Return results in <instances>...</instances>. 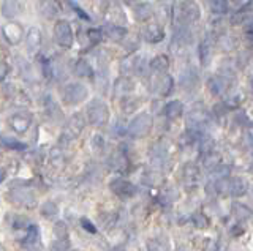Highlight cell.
<instances>
[{
  "label": "cell",
  "mask_w": 253,
  "mask_h": 251,
  "mask_svg": "<svg viewBox=\"0 0 253 251\" xmlns=\"http://www.w3.org/2000/svg\"><path fill=\"white\" fill-rule=\"evenodd\" d=\"M85 115H87L89 123L97 128L105 127V125H108V122H109V109L105 101H101L98 98L92 100L90 103L87 105Z\"/></svg>",
  "instance_id": "obj_1"
},
{
  "label": "cell",
  "mask_w": 253,
  "mask_h": 251,
  "mask_svg": "<svg viewBox=\"0 0 253 251\" xmlns=\"http://www.w3.org/2000/svg\"><path fill=\"white\" fill-rule=\"evenodd\" d=\"M87 97H89V90H87V87L81 82H70L63 87V92H62V101L70 106L84 103Z\"/></svg>",
  "instance_id": "obj_2"
},
{
  "label": "cell",
  "mask_w": 253,
  "mask_h": 251,
  "mask_svg": "<svg viewBox=\"0 0 253 251\" xmlns=\"http://www.w3.org/2000/svg\"><path fill=\"white\" fill-rule=\"evenodd\" d=\"M84 127H85V119L81 112H76L70 117L67 120L65 127H63V131H62V136L60 139L65 141V144L71 143V141L78 139L81 136V133L84 131Z\"/></svg>",
  "instance_id": "obj_3"
},
{
  "label": "cell",
  "mask_w": 253,
  "mask_h": 251,
  "mask_svg": "<svg viewBox=\"0 0 253 251\" xmlns=\"http://www.w3.org/2000/svg\"><path fill=\"white\" fill-rule=\"evenodd\" d=\"M54 40L57 43L60 48H71L75 43V35H73V30H71L70 22L65 19H60L55 22L54 26Z\"/></svg>",
  "instance_id": "obj_4"
},
{
  "label": "cell",
  "mask_w": 253,
  "mask_h": 251,
  "mask_svg": "<svg viewBox=\"0 0 253 251\" xmlns=\"http://www.w3.org/2000/svg\"><path fill=\"white\" fill-rule=\"evenodd\" d=\"M8 199H10L14 206L32 207L37 202V196L34 191L29 190V188L19 186V188H13V190L8 193Z\"/></svg>",
  "instance_id": "obj_5"
},
{
  "label": "cell",
  "mask_w": 253,
  "mask_h": 251,
  "mask_svg": "<svg viewBox=\"0 0 253 251\" xmlns=\"http://www.w3.org/2000/svg\"><path fill=\"white\" fill-rule=\"evenodd\" d=\"M152 127V119L149 114H141L130 122L128 125V135L131 138H144L147 133L150 131Z\"/></svg>",
  "instance_id": "obj_6"
},
{
  "label": "cell",
  "mask_w": 253,
  "mask_h": 251,
  "mask_svg": "<svg viewBox=\"0 0 253 251\" xmlns=\"http://www.w3.org/2000/svg\"><path fill=\"white\" fill-rule=\"evenodd\" d=\"M109 190L113 191L116 196H119L121 199H128V198H131V196L136 194V186H134L131 182H128V180H124V179L111 180Z\"/></svg>",
  "instance_id": "obj_7"
},
{
  "label": "cell",
  "mask_w": 253,
  "mask_h": 251,
  "mask_svg": "<svg viewBox=\"0 0 253 251\" xmlns=\"http://www.w3.org/2000/svg\"><path fill=\"white\" fill-rule=\"evenodd\" d=\"M30 125H32V114L26 112V111L16 112L14 115H11V119H10V127L14 133H18V135L27 133Z\"/></svg>",
  "instance_id": "obj_8"
},
{
  "label": "cell",
  "mask_w": 253,
  "mask_h": 251,
  "mask_svg": "<svg viewBox=\"0 0 253 251\" xmlns=\"http://www.w3.org/2000/svg\"><path fill=\"white\" fill-rule=\"evenodd\" d=\"M2 34H3V38L6 40V43L16 46V44L21 43L22 35H24V30H22L21 24H18V22H10V24H6L3 27Z\"/></svg>",
  "instance_id": "obj_9"
},
{
  "label": "cell",
  "mask_w": 253,
  "mask_h": 251,
  "mask_svg": "<svg viewBox=\"0 0 253 251\" xmlns=\"http://www.w3.org/2000/svg\"><path fill=\"white\" fill-rule=\"evenodd\" d=\"M44 114H46L47 119L54 123H57L63 119V112H62L59 103L51 95H47L44 98Z\"/></svg>",
  "instance_id": "obj_10"
},
{
  "label": "cell",
  "mask_w": 253,
  "mask_h": 251,
  "mask_svg": "<svg viewBox=\"0 0 253 251\" xmlns=\"http://www.w3.org/2000/svg\"><path fill=\"white\" fill-rule=\"evenodd\" d=\"M38 10H40V13L43 14V18L52 19L55 16H59L62 8H60L57 0H40Z\"/></svg>",
  "instance_id": "obj_11"
},
{
  "label": "cell",
  "mask_w": 253,
  "mask_h": 251,
  "mask_svg": "<svg viewBox=\"0 0 253 251\" xmlns=\"http://www.w3.org/2000/svg\"><path fill=\"white\" fill-rule=\"evenodd\" d=\"M22 11V5L19 0H3L0 5V13L6 19H14L16 16H19Z\"/></svg>",
  "instance_id": "obj_12"
},
{
  "label": "cell",
  "mask_w": 253,
  "mask_h": 251,
  "mask_svg": "<svg viewBox=\"0 0 253 251\" xmlns=\"http://www.w3.org/2000/svg\"><path fill=\"white\" fill-rule=\"evenodd\" d=\"M26 46L27 51L32 54H37L42 48V32H40L38 27H30L27 36H26Z\"/></svg>",
  "instance_id": "obj_13"
},
{
  "label": "cell",
  "mask_w": 253,
  "mask_h": 251,
  "mask_svg": "<svg viewBox=\"0 0 253 251\" xmlns=\"http://www.w3.org/2000/svg\"><path fill=\"white\" fill-rule=\"evenodd\" d=\"M40 242V231L38 226L35 224H29V227L26 229V237L21 240V245L24 248H34L37 243Z\"/></svg>",
  "instance_id": "obj_14"
},
{
  "label": "cell",
  "mask_w": 253,
  "mask_h": 251,
  "mask_svg": "<svg viewBox=\"0 0 253 251\" xmlns=\"http://www.w3.org/2000/svg\"><path fill=\"white\" fill-rule=\"evenodd\" d=\"M73 72L78 77H93V70L92 65L85 59H78L75 62Z\"/></svg>",
  "instance_id": "obj_15"
},
{
  "label": "cell",
  "mask_w": 253,
  "mask_h": 251,
  "mask_svg": "<svg viewBox=\"0 0 253 251\" xmlns=\"http://www.w3.org/2000/svg\"><path fill=\"white\" fill-rule=\"evenodd\" d=\"M142 36H144L146 41L149 43H158L163 38V30L157 26H147L142 30Z\"/></svg>",
  "instance_id": "obj_16"
},
{
  "label": "cell",
  "mask_w": 253,
  "mask_h": 251,
  "mask_svg": "<svg viewBox=\"0 0 253 251\" xmlns=\"http://www.w3.org/2000/svg\"><path fill=\"white\" fill-rule=\"evenodd\" d=\"M108 164H109V168L111 169H114V171H122L126 168V158H125V155L122 152H114L113 155L108 158Z\"/></svg>",
  "instance_id": "obj_17"
},
{
  "label": "cell",
  "mask_w": 253,
  "mask_h": 251,
  "mask_svg": "<svg viewBox=\"0 0 253 251\" xmlns=\"http://www.w3.org/2000/svg\"><path fill=\"white\" fill-rule=\"evenodd\" d=\"M105 34L108 35L109 40H113V41H121L125 38L126 35V30L121 26H116V24H109L105 27Z\"/></svg>",
  "instance_id": "obj_18"
},
{
  "label": "cell",
  "mask_w": 253,
  "mask_h": 251,
  "mask_svg": "<svg viewBox=\"0 0 253 251\" xmlns=\"http://www.w3.org/2000/svg\"><path fill=\"white\" fill-rule=\"evenodd\" d=\"M49 161L54 168H62V166H65V155H63L62 152V148L59 147H52L51 148V152H49Z\"/></svg>",
  "instance_id": "obj_19"
},
{
  "label": "cell",
  "mask_w": 253,
  "mask_h": 251,
  "mask_svg": "<svg viewBox=\"0 0 253 251\" xmlns=\"http://www.w3.org/2000/svg\"><path fill=\"white\" fill-rule=\"evenodd\" d=\"M131 89H133V82L128 79V77H119V79L114 82V93H117V95L130 92Z\"/></svg>",
  "instance_id": "obj_20"
},
{
  "label": "cell",
  "mask_w": 253,
  "mask_h": 251,
  "mask_svg": "<svg viewBox=\"0 0 253 251\" xmlns=\"http://www.w3.org/2000/svg\"><path fill=\"white\" fill-rule=\"evenodd\" d=\"M0 143H2L6 148H11V150H24L27 145L21 143V141L14 139V138H8V136H0Z\"/></svg>",
  "instance_id": "obj_21"
},
{
  "label": "cell",
  "mask_w": 253,
  "mask_h": 251,
  "mask_svg": "<svg viewBox=\"0 0 253 251\" xmlns=\"http://www.w3.org/2000/svg\"><path fill=\"white\" fill-rule=\"evenodd\" d=\"M40 212H42V215L44 218H52V216L57 215L59 209L52 201H46V202H43V206L40 207Z\"/></svg>",
  "instance_id": "obj_22"
},
{
  "label": "cell",
  "mask_w": 253,
  "mask_h": 251,
  "mask_svg": "<svg viewBox=\"0 0 253 251\" xmlns=\"http://www.w3.org/2000/svg\"><path fill=\"white\" fill-rule=\"evenodd\" d=\"M150 13H152V8H150V5L147 3H141L138 5L136 8H134V18H136L138 21H146Z\"/></svg>",
  "instance_id": "obj_23"
},
{
  "label": "cell",
  "mask_w": 253,
  "mask_h": 251,
  "mask_svg": "<svg viewBox=\"0 0 253 251\" xmlns=\"http://www.w3.org/2000/svg\"><path fill=\"white\" fill-rule=\"evenodd\" d=\"M54 237L55 239H68V226L63 221H57L54 224Z\"/></svg>",
  "instance_id": "obj_24"
},
{
  "label": "cell",
  "mask_w": 253,
  "mask_h": 251,
  "mask_svg": "<svg viewBox=\"0 0 253 251\" xmlns=\"http://www.w3.org/2000/svg\"><path fill=\"white\" fill-rule=\"evenodd\" d=\"M29 219L27 218H24V216H21V215H14V218H13V223H11V226H13V229L14 231H26L27 227H29Z\"/></svg>",
  "instance_id": "obj_25"
},
{
  "label": "cell",
  "mask_w": 253,
  "mask_h": 251,
  "mask_svg": "<svg viewBox=\"0 0 253 251\" xmlns=\"http://www.w3.org/2000/svg\"><path fill=\"white\" fill-rule=\"evenodd\" d=\"M150 67H152L154 70H157V72H165V70L168 68V59H166L165 56H158L150 62Z\"/></svg>",
  "instance_id": "obj_26"
},
{
  "label": "cell",
  "mask_w": 253,
  "mask_h": 251,
  "mask_svg": "<svg viewBox=\"0 0 253 251\" xmlns=\"http://www.w3.org/2000/svg\"><path fill=\"white\" fill-rule=\"evenodd\" d=\"M165 112L168 117H179L182 112V105L179 103V101H172V103H169L168 106H166Z\"/></svg>",
  "instance_id": "obj_27"
},
{
  "label": "cell",
  "mask_w": 253,
  "mask_h": 251,
  "mask_svg": "<svg viewBox=\"0 0 253 251\" xmlns=\"http://www.w3.org/2000/svg\"><path fill=\"white\" fill-rule=\"evenodd\" d=\"M103 36H105V34H103V30H100V29H89L87 30V38H89L90 43H93V44L101 43Z\"/></svg>",
  "instance_id": "obj_28"
},
{
  "label": "cell",
  "mask_w": 253,
  "mask_h": 251,
  "mask_svg": "<svg viewBox=\"0 0 253 251\" xmlns=\"http://www.w3.org/2000/svg\"><path fill=\"white\" fill-rule=\"evenodd\" d=\"M90 145H92V150L93 152H103V148H105V139H103L101 135H93L92 136V141H90Z\"/></svg>",
  "instance_id": "obj_29"
},
{
  "label": "cell",
  "mask_w": 253,
  "mask_h": 251,
  "mask_svg": "<svg viewBox=\"0 0 253 251\" xmlns=\"http://www.w3.org/2000/svg\"><path fill=\"white\" fill-rule=\"evenodd\" d=\"M134 108H138V100H134V98H124L122 100V109H124V112L131 114L134 111Z\"/></svg>",
  "instance_id": "obj_30"
},
{
  "label": "cell",
  "mask_w": 253,
  "mask_h": 251,
  "mask_svg": "<svg viewBox=\"0 0 253 251\" xmlns=\"http://www.w3.org/2000/svg\"><path fill=\"white\" fill-rule=\"evenodd\" d=\"M116 214H108L106 216H101V224L106 227V229H111V227H114L116 224Z\"/></svg>",
  "instance_id": "obj_31"
},
{
  "label": "cell",
  "mask_w": 253,
  "mask_h": 251,
  "mask_svg": "<svg viewBox=\"0 0 253 251\" xmlns=\"http://www.w3.org/2000/svg\"><path fill=\"white\" fill-rule=\"evenodd\" d=\"M81 226L84 227V229L87 232H90V234H97V226H95L89 218H81Z\"/></svg>",
  "instance_id": "obj_32"
},
{
  "label": "cell",
  "mask_w": 253,
  "mask_h": 251,
  "mask_svg": "<svg viewBox=\"0 0 253 251\" xmlns=\"http://www.w3.org/2000/svg\"><path fill=\"white\" fill-rule=\"evenodd\" d=\"M52 248L54 250H68L70 248V243H68V239H57L55 243H52Z\"/></svg>",
  "instance_id": "obj_33"
},
{
  "label": "cell",
  "mask_w": 253,
  "mask_h": 251,
  "mask_svg": "<svg viewBox=\"0 0 253 251\" xmlns=\"http://www.w3.org/2000/svg\"><path fill=\"white\" fill-rule=\"evenodd\" d=\"M10 73V65L6 64V62H2L0 60V82H2L5 77Z\"/></svg>",
  "instance_id": "obj_34"
},
{
  "label": "cell",
  "mask_w": 253,
  "mask_h": 251,
  "mask_svg": "<svg viewBox=\"0 0 253 251\" xmlns=\"http://www.w3.org/2000/svg\"><path fill=\"white\" fill-rule=\"evenodd\" d=\"M75 10L78 11V14H79V16H81L83 19H85V21H90V16H87V13H85V11H83L81 8H79V6H76V5H75Z\"/></svg>",
  "instance_id": "obj_35"
},
{
  "label": "cell",
  "mask_w": 253,
  "mask_h": 251,
  "mask_svg": "<svg viewBox=\"0 0 253 251\" xmlns=\"http://www.w3.org/2000/svg\"><path fill=\"white\" fill-rule=\"evenodd\" d=\"M5 179H6V172H5V169L0 168V185L5 182Z\"/></svg>",
  "instance_id": "obj_36"
},
{
  "label": "cell",
  "mask_w": 253,
  "mask_h": 251,
  "mask_svg": "<svg viewBox=\"0 0 253 251\" xmlns=\"http://www.w3.org/2000/svg\"><path fill=\"white\" fill-rule=\"evenodd\" d=\"M124 2H126V3H131V2H133V0H124Z\"/></svg>",
  "instance_id": "obj_37"
}]
</instances>
